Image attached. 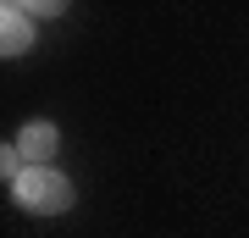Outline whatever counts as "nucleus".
I'll use <instances>...</instances> for the list:
<instances>
[{
    "instance_id": "1",
    "label": "nucleus",
    "mask_w": 249,
    "mask_h": 238,
    "mask_svg": "<svg viewBox=\"0 0 249 238\" xmlns=\"http://www.w3.org/2000/svg\"><path fill=\"white\" fill-rule=\"evenodd\" d=\"M11 188H17L22 211H39V216H61V211H72V183H67L55 166H28Z\"/></svg>"
},
{
    "instance_id": "2",
    "label": "nucleus",
    "mask_w": 249,
    "mask_h": 238,
    "mask_svg": "<svg viewBox=\"0 0 249 238\" xmlns=\"http://www.w3.org/2000/svg\"><path fill=\"white\" fill-rule=\"evenodd\" d=\"M28 44H34V22H28L22 6H6L0 11V50L6 55H22Z\"/></svg>"
},
{
    "instance_id": "3",
    "label": "nucleus",
    "mask_w": 249,
    "mask_h": 238,
    "mask_svg": "<svg viewBox=\"0 0 249 238\" xmlns=\"http://www.w3.org/2000/svg\"><path fill=\"white\" fill-rule=\"evenodd\" d=\"M55 144H61V133H55L50 122H28V128H22V139H17V150H22V161L45 166V161L55 155Z\"/></svg>"
}]
</instances>
